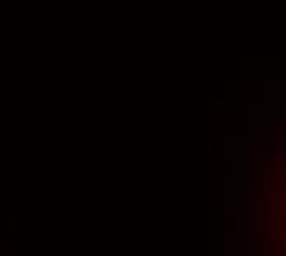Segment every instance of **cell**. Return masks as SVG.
<instances>
[{"mask_svg": "<svg viewBox=\"0 0 286 256\" xmlns=\"http://www.w3.org/2000/svg\"><path fill=\"white\" fill-rule=\"evenodd\" d=\"M247 256H286V141L274 143L269 172L252 177Z\"/></svg>", "mask_w": 286, "mask_h": 256, "instance_id": "1", "label": "cell"}]
</instances>
